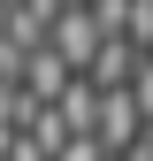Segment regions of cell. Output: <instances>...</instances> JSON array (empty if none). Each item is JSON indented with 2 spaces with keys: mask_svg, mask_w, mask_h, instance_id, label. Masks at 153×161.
<instances>
[{
  "mask_svg": "<svg viewBox=\"0 0 153 161\" xmlns=\"http://www.w3.org/2000/svg\"><path fill=\"white\" fill-rule=\"evenodd\" d=\"M100 46H107V31H100V15L92 8H61V23H54V54L76 69V77H92V62H100Z\"/></svg>",
  "mask_w": 153,
  "mask_h": 161,
  "instance_id": "1",
  "label": "cell"
},
{
  "mask_svg": "<svg viewBox=\"0 0 153 161\" xmlns=\"http://www.w3.org/2000/svg\"><path fill=\"white\" fill-rule=\"evenodd\" d=\"M100 108H107V92L92 85V77H76V85L61 92V108H54V115H61V123H69L76 138H92V130H100Z\"/></svg>",
  "mask_w": 153,
  "mask_h": 161,
  "instance_id": "2",
  "label": "cell"
},
{
  "mask_svg": "<svg viewBox=\"0 0 153 161\" xmlns=\"http://www.w3.org/2000/svg\"><path fill=\"white\" fill-rule=\"evenodd\" d=\"M31 138H38V146H46L54 161H61V146H76V130H69V123H61L54 108H38V123H31Z\"/></svg>",
  "mask_w": 153,
  "mask_h": 161,
  "instance_id": "3",
  "label": "cell"
},
{
  "mask_svg": "<svg viewBox=\"0 0 153 161\" xmlns=\"http://www.w3.org/2000/svg\"><path fill=\"white\" fill-rule=\"evenodd\" d=\"M130 8H138V0H92V15H100V31H107V38H123V31H130Z\"/></svg>",
  "mask_w": 153,
  "mask_h": 161,
  "instance_id": "4",
  "label": "cell"
},
{
  "mask_svg": "<svg viewBox=\"0 0 153 161\" xmlns=\"http://www.w3.org/2000/svg\"><path fill=\"white\" fill-rule=\"evenodd\" d=\"M130 100H138V115H145V130H153V62H138V77H130Z\"/></svg>",
  "mask_w": 153,
  "mask_h": 161,
  "instance_id": "5",
  "label": "cell"
},
{
  "mask_svg": "<svg viewBox=\"0 0 153 161\" xmlns=\"http://www.w3.org/2000/svg\"><path fill=\"white\" fill-rule=\"evenodd\" d=\"M61 161H107V146L100 138H76V146H61Z\"/></svg>",
  "mask_w": 153,
  "mask_h": 161,
  "instance_id": "6",
  "label": "cell"
}]
</instances>
